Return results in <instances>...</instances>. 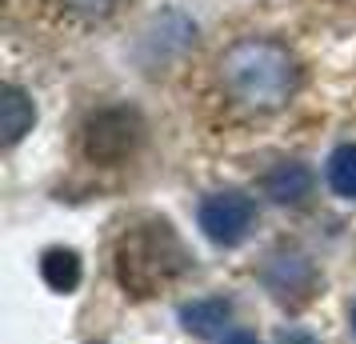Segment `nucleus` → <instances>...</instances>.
I'll return each mask as SVG.
<instances>
[{
	"label": "nucleus",
	"instance_id": "f257e3e1",
	"mask_svg": "<svg viewBox=\"0 0 356 344\" xmlns=\"http://www.w3.org/2000/svg\"><path fill=\"white\" fill-rule=\"evenodd\" d=\"M220 81L244 108L276 113L300 88V60L280 40L248 36L220 56Z\"/></svg>",
	"mask_w": 356,
	"mask_h": 344
},
{
	"label": "nucleus",
	"instance_id": "f03ea898",
	"mask_svg": "<svg viewBox=\"0 0 356 344\" xmlns=\"http://www.w3.org/2000/svg\"><path fill=\"white\" fill-rule=\"evenodd\" d=\"M188 268V252L172 224L148 220L120 236L116 245V280L132 296H156Z\"/></svg>",
	"mask_w": 356,
	"mask_h": 344
},
{
	"label": "nucleus",
	"instance_id": "7ed1b4c3",
	"mask_svg": "<svg viewBox=\"0 0 356 344\" xmlns=\"http://www.w3.org/2000/svg\"><path fill=\"white\" fill-rule=\"evenodd\" d=\"M145 140V120L136 108H100L84 120L81 148L92 164H124Z\"/></svg>",
	"mask_w": 356,
	"mask_h": 344
},
{
	"label": "nucleus",
	"instance_id": "20e7f679",
	"mask_svg": "<svg viewBox=\"0 0 356 344\" xmlns=\"http://www.w3.org/2000/svg\"><path fill=\"white\" fill-rule=\"evenodd\" d=\"M196 220H200V232L209 236L212 245L232 248L252 232V224H257V204H252V197H244V193H212V197L200 200Z\"/></svg>",
	"mask_w": 356,
	"mask_h": 344
},
{
	"label": "nucleus",
	"instance_id": "39448f33",
	"mask_svg": "<svg viewBox=\"0 0 356 344\" xmlns=\"http://www.w3.org/2000/svg\"><path fill=\"white\" fill-rule=\"evenodd\" d=\"M33 124H36V108L29 92L17 88V84H4L0 88V140L13 148L24 132H33Z\"/></svg>",
	"mask_w": 356,
	"mask_h": 344
},
{
	"label": "nucleus",
	"instance_id": "423d86ee",
	"mask_svg": "<svg viewBox=\"0 0 356 344\" xmlns=\"http://www.w3.org/2000/svg\"><path fill=\"white\" fill-rule=\"evenodd\" d=\"M228 316H232V304L225 296H204V300H193V304L180 309V325L188 328L193 336H200V341H212V336L225 332Z\"/></svg>",
	"mask_w": 356,
	"mask_h": 344
},
{
	"label": "nucleus",
	"instance_id": "0eeeda50",
	"mask_svg": "<svg viewBox=\"0 0 356 344\" xmlns=\"http://www.w3.org/2000/svg\"><path fill=\"white\" fill-rule=\"evenodd\" d=\"M264 197L276 200V204H300V200L312 193V172L305 164H276L273 172L264 177Z\"/></svg>",
	"mask_w": 356,
	"mask_h": 344
},
{
	"label": "nucleus",
	"instance_id": "6e6552de",
	"mask_svg": "<svg viewBox=\"0 0 356 344\" xmlns=\"http://www.w3.org/2000/svg\"><path fill=\"white\" fill-rule=\"evenodd\" d=\"M264 280L280 300H289V293H300L305 296L312 288V268H308L305 256H276L268 268H264Z\"/></svg>",
	"mask_w": 356,
	"mask_h": 344
},
{
	"label": "nucleus",
	"instance_id": "1a4fd4ad",
	"mask_svg": "<svg viewBox=\"0 0 356 344\" xmlns=\"http://www.w3.org/2000/svg\"><path fill=\"white\" fill-rule=\"evenodd\" d=\"M40 277L52 293H72L81 284V256L72 248H49L40 256Z\"/></svg>",
	"mask_w": 356,
	"mask_h": 344
},
{
	"label": "nucleus",
	"instance_id": "9d476101",
	"mask_svg": "<svg viewBox=\"0 0 356 344\" xmlns=\"http://www.w3.org/2000/svg\"><path fill=\"white\" fill-rule=\"evenodd\" d=\"M328 184L344 200H356V145H340L328 156Z\"/></svg>",
	"mask_w": 356,
	"mask_h": 344
},
{
	"label": "nucleus",
	"instance_id": "9b49d317",
	"mask_svg": "<svg viewBox=\"0 0 356 344\" xmlns=\"http://www.w3.org/2000/svg\"><path fill=\"white\" fill-rule=\"evenodd\" d=\"M60 4H65V13H72L81 20H104L113 17L116 8V0H60Z\"/></svg>",
	"mask_w": 356,
	"mask_h": 344
},
{
	"label": "nucleus",
	"instance_id": "f8f14e48",
	"mask_svg": "<svg viewBox=\"0 0 356 344\" xmlns=\"http://www.w3.org/2000/svg\"><path fill=\"white\" fill-rule=\"evenodd\" d=\"M280 344H321L312 332H300V328H289V332H280Z\"/></svg>",
	"mask_w": 356,
	"mask_h": 344
},
{
	"label": "nucleus",
	"instance_id": "ddd939ff",
	"mask_svg": "<svg viewBox=\"0 0 356 344\" xmlns=\"http://www.w3.org/2000/svg\"><path fill=\"white\" fill-rule=\"evenodd\" d=\"M225 344H260V341L252 336V332H232V336H228Z\"/></svg>",
	"mask_w": 356,
	"mask_h": 344
},
{
	"label": "nucleus",
	"instance_id": "4468645a",
	"mask_svg": "<svg viewBox=\"0 0 356 344\" xmlns=\"http://www.w3.org/2000/svg\"><path fill=\"white\" fill-rule=\"evenodd\" d=\"M353 328H356V304H353Z\"/></svg>",
	"mask_w": 356,
	"mask_h": 344
}]
</instances>
